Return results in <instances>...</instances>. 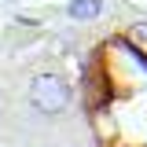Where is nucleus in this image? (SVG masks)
Instances as JSON below:
<instances>
[{"label": "nucleus", "instance_id": "2", "mask_svg": "<svg viewBox=\"0 0 147 147\" xmlns=\"http://www.w3.org/2000/svg\"><path fill=\"white\" fill-rule=\"evenodd\" d=\"M66 15L74 22H96L103 15V0H70L66 4Z\"/></svg>", "mask_w": 147, "mask_h": 147}, {"label": "nucleus", "instance_id": "1", "mask_svg": "<svg viewBox=\"0 0 147 147\" xmlns=\"http://www.w3.org/2000/svg\"><path fill=\"white\" fill-rule=\"evenodd\" d=\"M70 85H66V77H59V74H37L33 81H30V107L37 114H44V118H55V114H63V110L70 107Z\"/></svg>", "mask_w": 147, "mask_h": 147}, {"label": "nucleus", "instance_id": "3", "mask_svg": "<svg viewBox=\"0 0 147 147\" xmlns=\"http://www.w3.org/2000/svg\"><path fill=\"white\" fill-rule=\"evenodd\" d=\"M129 40H132L140 52H147V18H140V22L129 26Z\"/></svg>", "mask_w": 147, "mask_h": 147}]
</instances>
